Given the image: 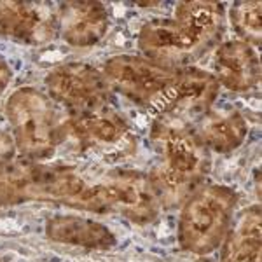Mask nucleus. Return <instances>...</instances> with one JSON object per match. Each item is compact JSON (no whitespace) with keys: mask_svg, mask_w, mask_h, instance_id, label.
Listing matches in <instances>:
<instances>
[{"mask_svg":"<svg viewBox=\"0 0 262 262\" xmlns=\"http://www.w3.org/2000/svg\"><path fill=\"white\" fill-rule=\"evenodd\" d=\"M224 21L221 2H182L175 18L147 21L138 32V49L147 60L170 70H180L212 46Z\"/></svg>","mask_w":262,"mask_h":262,"instance_id":"1","label":"nucleus"},{"mask_svg":"<svg viewBox=\"0 0 262 262\" xmlns=\"http://www.w3.org/2000/svg\"><path fill=\"white\" fill-rule=\"evenodd\" d=\"M150 138L161 154V163L149 177L159 203L175 206L187 201L210 170V156L189 122L159 116Z\"/></svg>","mask_w":262,"mask_h":262,"instance_id":"2","label":"nucleus"},{"mask_svg":"<svg viewBox=\"0 0 262 262\" xmlns=\"http://www.w3.org/2000/svg\"><path fill=\"white\" fill-rule=\"evenodd\" d=\"M88 187V180L67 164H44L27 158H11L0 164V208L35 201L77 208Z\"/></svg>","mask_w":262,"mask_h":262,"instance_id":"3","label":"nucleus"},{"mask_svg":"<svg viewBox=\"0 0 262 262\" xmlns=\"http://www.w3.org/2000/svg\"><path fill=\"white\" fill-rule=\"evenodd\" d=\"M238 194L227 185H208L184 203L179 221L180 248L194 255L217 250L229 232Z\"/></svg>","mask_w":262,"mask_h":262,"instance_id":"4","label":"nucleus"},{"mask_svg":"<svg viewBox=\"0 0 262 262\" xmlns=\"http://www.w3.org/2000/svg\"><path fill=\"white\" fill-rule=\"evenodd\" d=\"M12 142L23 158L42 161L54 154L63 140L61 122L53 100L35 88H19L6 103Z\"/></svg>","mask_w":262,"mask_h":262,"instance_id":"5","label":"nucleus"},{"mask_svg":"<svg viewBox=\"0 0 262 262\" xmlns=\"http://www.w3.org/2000/svg\"><path fill=\"white\" fill-rule=\"evenodd\" d=\"M63 140L70 138L81 150L96 152L103 158L128 156L135 149L128 121L111 105L90 112L70 114L61 122Z\"/></svg>","mask_w":262,"mask_h":262,"instance_id":"6","label":"nucleus"},{"mask_svg":"<svg viewBox=\"0 0 262 262\" xmlns=\"http://www.w3.org/2000/svg\"><path fill=\"white\" fill-rule=\"evenodd\" d=\"M103 75L112 90L143 107L156 108L171 86L177 70L164 69L147 58L119 54L105 61Z\"/></svg>","mask_w":262,"mask_h":262,"instance_id":"7","label":"nucleus"},{"mask_svg":"<svg viewBox=\"0 0 262 262\" xmlns=\"http://www.w3.org/2000/svg\"><path fill=\"white\" fill-rule=\"evenodd\" d=\"M49 98L56 100L70 114L90 112L107 107L112 98V86L103 72L88 63H65L46 77Z\"/></svg>","mask_w":262,"mask_h":262,"instance_id":"8","label":"nucleus"},{"mask_svg":"<svg viewBox=\"0 0 262 262\" xmlns=\"http://www.w3.org/2000/svg\"><path fill=\"white\" fill-rule=\"evenodd\" d=\"M219 95V82L213 74L196 67L177 70L171 86L156 111L159 116L173 117L184 122L200 119L212 108Z\"/></svg>","mask_w":262,"mask_h":262,"instance_id":"9","label":"nucleus"},{"mask_svg":"<svg viewBox=\"0 0 262 262\" xmlns=\"http://www.w3.org/2000/svg\"><path fill=\"white\" fill-rule=\"evenodd\" d=\"M56 33V12L48 4L0 0V35L25 44H46Z\"/></svg>","mask_w":262,"mask_h":262,"instance_id":"10","label":"nucleus"},{"mask_svg":"<svg viewBox=\"0 0 262 262\" xmlns=\"http://www.w3.org/2000/svg\"><path fill=\"white\" fill-rule=\"evenodd\" d=\"M58 9V33L70 46L90 48L98 44L108 30V12L100 2H65Z\"/></svg>","mask_w":262,"mask_h":262,"instance_id":"11","label":"nucleus"},{"mask_svg":"<svg viewBox=\"0 0 262 262\" xmlns=\"http://www.w3.org/2000/svg\"><path fill=\"white\" fill-rule=\"evenodd\" d=\"M215 74L219 86L234 93H247L260 81V61L252 44L245 40H227L215 51Z\"/></svg>","mask_w":262,"mask_h":262,"instance_id":"12","label":"nucleus"},{"mask_svg":"<svg viewBox=\"0 0 262 262\" xmlns=\"http://www.w3.org/2000/svg\"><path fill=\"white\" fill-rule=\"evenodd\" d=\"M108 184L117 198L116 210L129 221L147 224L158 217L161 203L147 175L138 171H116L111 175Z\"/></svg>","mask_w":262,"mask_h":262,"instance_id":"13","label":"nucleus"},{"mask_svg":"<svg viewBox=\"0 0 262 262\" xmlns=\"http://www.w3.org/2000/svg\"><path fill=\"white\" fill-rule=\"evenodd\" d=\"M196 135L206 150L219 154L236 150L245 142L248 133V124L243 114L232 107L210 108L198 119Z\"/></svg>","mask_w":262,"mask_h":262,"instance_id":"14","label":"nucleus"},{"mask_svg":"<svg viewBox=\"0 0 262 262\" xmlns=\"http://www.w3.org/2000/svg\"><path fill=\"white\" fill-rule=\"evenodd\" d=\"M46 236L54 243L86 248V250H108L116 245V236L93 219L75 215H56L46 224Z\"/></svg>","mask_w":262,"mask_h":262,"instance_id":"15","label":"nucleus"},{"mask_svg":"<svg viewBox=\"0 0 262 262\" xmlns=\"http://www.w3.org/2000/svg\"><path fill=\"white\" fill-rule=\"evenodd\" d=\"M262 215L259 205L245 210L224 239L222 262H260Z\"/></svg>","mask_w":262,"mask_h":262,"instance_id":"16","label":"nucleus"},{"mask_svg":"<svg viewBox=\"0 0 262 262\" xmlns=\"http://www.w3.org/2000/svg\"><path fill=\"white\" fill-rule=\"evenodd\" d=\"M229 19L242 39L248 44H260L262 39V4L260 2H236L231 6Z\"/></svg>","mask_w":262,"mask_h":262,"instance_id":"17","label":"nucleus"},{"mask_svg":"<svg viewBox=\"0 0 262 262\" xmlns=\"http://www.w3.org/2000/svg\"><path fill=\"white\" fill-rule=\"evenodd\" d=\"M12 152H14L12 137H9L6 131H0V164L9 161L12 158Z\"/></svg>","mask_w":262,"mask_h":262,"instance_id":"18","label":"nucleus"},{"mask_svg":"<svg viewBox=\"0 0 262 262\" xmlns=\"http://www.w3.org/2000/svg\"><path fill=\"white\" fill-rule=\"evenodd\" d=\"M11 77H12V70L11 67L7 65V61L4 58H0V95L7 90L11 82Z\"/></svg>","mask_w":262,"mask_h":262,"instance_id":"19","label":"nucleus"},{"mask_svg":"<svg viewBox=\"0 0 262 262\" xmlns=\"http://www.w3.org/2000/svg\"><path fill=\"white\" fill-rule=\"evenodd\" d=\"M196 262H215L212 259H200V260H196Z\"/></svg>","mask_w":262,"mask_h":262,"instance_id":"20","label":"nucleus"},{"mask_svg":"<svg viewBox=\"0 0 262 262\" xmlns=\"http://www.w3.org/2000/svg\"><path fill=\"white\" fill-rule=\"evenodd\" d=\"M0 262H4V260H2V257H0Z\"/></svg>","mask_w":262,"mask_h":262,"instance_id":"21","label":"nucleus"}]
</instances>
